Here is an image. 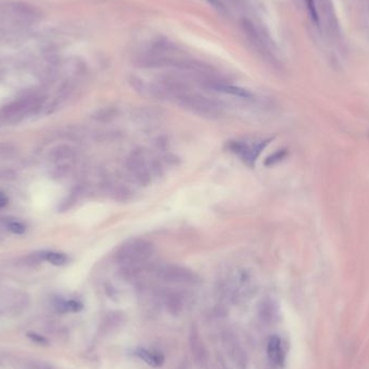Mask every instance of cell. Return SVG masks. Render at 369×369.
Here are the masks:
<instances>
[{
    "instance_id": "obj_3",
    "label": "cell",
    "mask_w": 369,
    "mask_h": 369,
    "mask_svg": "<svg viewBox=\"0 0 369 369\" xmlns=\"http://www.w3.org/2000/svg\"><path fill=\"white\" fill-rule=\"evenodd\" d=\"M126 167L129 175L139 186L147 187L151 184L152 173L150 166H148L146 159L141 151H133L126 161Z\"/></svg>"
},
{
    "instance_id": "obj_2",
    "label": "cell",
    "mask_w": 369,
    "mask_h": 369,
    "mask_svg": "<svg viewBox=\"0 0 369 369\" xmlns=\"http://www.w3.org/2000/svg\"><path fill=\"white\" fill-rule=\"evenodd\" d=\"M179 106L187 109L199 116L214 118L218 117L221 113V107L219 103L213 101L211 98L202 96L200 94L187 92L181 94L174 98Z\"/></svg>"
},
{
    "instance_id": "obj_20",
    "label": "cell",
    "mask_w": 369,
    "mask_h": 369,
    "mask_svg": "<svg viewBox=\"0 0 369 369\" xmlns=\"http://www.w3.org/2000/svg\"><path fill=\"white\" fill-rule=\"evenodd\" d=\"M27 337L29 339H31L32 341H34L35 343H37V345H40V346H47V345H49L48 339L46 337H44V336L39 335V333L28 332L27 333Z\"/></svg>"
},
{
    "instance_id": "obj_16",
    "label": "cell",
    "mask_w": 369,
    "mask_h": 369,
    "mask_svg": "<svg viewBox=\"0 0 369 369\" xmlns=\"http://www.w3.org/2000/svg\"><path fill=\"white\" fill-rule=\"evenodd\" d=\"M276 311H277L276 307H274V303L272 302V300H265L261 303V309H260L261 316L270 320L271 317H273Z\"/></svg>"
},
{
    "instance_id": "obj_14",
    "label": "cell",
    "mask_w": 369,
    "mask_h": 369,
    "mask_svg": "<svg viewBox=\"0 0 369 369\" xmlns=\"http://www.w3.org/2000/svg\"><path fill=\"white\" fill-rule=\"evenodd\" d=\"M18 152L17 147L10 143L0 144V158L1 159H11Z\"/></svg>"
},
{
    "instance_id": "obj_11",
    "label": "cell",
    "mask_w": 369,
    "mask_h": 369,
    "mask_svg": "<svg viewBox=\"0 0 369 369\" xmlns=\"http://www.w3.org/2000/svg\"><path fill=\"white\" fill-rule=\"evenodd\" d=\"M56 309L59 312H80L83 305L77 300H59L56 302Z\"/></svg>"
},
{
    "instance_id": "obj_15",
    "label": "cell",
    "mask_w": 369,
    "mask_h": 369,
    "mask_svg": "<svg viewBox=\"0 0 369 369\" xmlns=\"http://www.w3.org/2000/svg\"><path fill=\"white\" fill-rule=\"evenodd\" d=\"M116 114H117V111H114V109L105 108L94 114V119H96L97 121H101V122H108L112 120V119L116 117Z\"/></svg>"
},
{
    "instance_id": "obj_6",
    "label": "cell",
    "mask_w": 369,
    "mask_h": 369,
    "mask_svg": "<svg viewBox=\"0 0 369 369\" xmlns=\"http://www.w3.org/2000/svg\"><path fill=\"white\" fill-rule=\"evenodd\" d=\"M267 352H268V357L269 361L272 364L273 366H277L281 367L284 365V361H285V356H284V352L282 349V342L281 339L273 336L268 341V347H267Z\"/></svg>"
},
{
    "instance_id": "obj_8",
    "label": "cell",
    "mask_w": 369,
    "mask_h": 369,
    "mask_svg": "<svg viewBox=\"0 0 369 369\" xmlns=\"http://www.w3.org/2000/svg\"><path fill=\"white\" fill-rule=\"evenodd\" d=\"M74 156V149L69 145H58L52 148L49 152V157L54 162H62L68 160Z\"/></svg>"
},
{
    "instance_id": "obj_21",
    "label": "cell",
    "mask_w": 369,
    "mask_h": 369,
    "mask_svg": "<svg viewBox=\"0 0 369 369\" xmlns=\"http://www.w3.org/2000/svg\"><path fill=\"white\" fill-rule=\"evenodd\" d=\"M9 198L6 196V193L0 192V208H3L8 205Z\"/></svg>"
},
{
    "instance_id": "obj_4",
    "label": "cell",
    "mask_w": 369,
    "mask_h": 369,
    "mask_svg": "<svg viewBox=\"0 0 369 369\" xmlns=\"http://www.w3.org/2000/svg\"><path fill=\"white\" fill-rule=\"evenodd\" d=\"M157 276L163 282L182 284V285H192L198 281L197 276L191 270L176 265L161 267L158 270Z\"/></svg>"
},
{
    "instance_id": "obj_10",
    "label": "cell",
    "mask_w": 369,
    "mask_h": 369,
    "mask_svg": "<svg viewBox=\"0 0 369 369\" xmlns=\"http://www.w3.org/2000/svg\"><path fill=\"white\" fill-rule=\"evenodd\" d=\"M42 256H43V260H46L49 263H51V265L56 266V267L64 266L68 262L67 255L62 252L44 251L42 252Z\"/></svg>"
},
{
    "instance_id": "obj_13",
    "label": "cell",
    "mask_w": 369,
    "mask_h": 369,
    "mask_svg": "<svg viewBox=\"0 0 369 369\" xmlns=\"http://www.w3.org/2000/svg\"><path fill=\"white\" fill-rule=\"evenodd\" d=\"M287 154H288V151L286 150V149H278L277 151L273 152L272 154H270V156L267 157V159L265 160V166H274V164H277L278 162L283 161L284 159L287 157Z\"/></svg>"
},
{
    "instance_id": "obj_1",
    "label": "cell",
    "mask_w": 369,
    "mask_h": 369,
    "mask_svg": "<svg viewBox=\"0 0 369 369\" xmlns=\"http://www.w3.org/2000/svg\"><path fill=\"white\" fill-rule=\"evenodd\" d=\"M151 242L144 239H133L126 242L116 253V260L122 266H141L153 255Z\"/></svg>"
},
{
    "instance_id": "obj_12",
    "label": "cell",
    "mask_w": 369,
    "mask_h": 369,
    "mask_svg": "<svg viewBox=\"0 0 369 369\" xmlns=\"http://www.w3.org/2000/svg\"><path fill=\"white\" fill-rule=\"evenodd\" d=\"M4 226L8 229L10 232L13 234H24L26 232V225L21 221H17V219H7L4 221Z\"/></svg>"
},
{
    "instance_id": "obj_17",
    "label": "cell",
    "mask_w": 369,
    "mask_h": 369,
    "mask_svg": "<svg viewBox=\"0 0 369 369\" xmlns=\"http://www.w3.org/2000/svg\"><path fill=\"white\" fill-rule=\"evenodd\" d=\"M242 27L244 29V32L246 33L247 36L252 39V40H256V39L258 38V33L256 31L255 26H254V24L248 21V19L246 18H243L242 19Z\"/></svg>"
},
{
    "instance_id": "obj_18",
    "label": "cell",
    "mask_w": 369,
    "mask_h": 369,
    "mask_svg": "<svg viewBox=\"0 0 369 369\" xmlns=\"http://www.w3.org/2000/svg\"><path fill=\"white\" fill-rule=\"evenodd\" d=\"M69 171H71V166H69L68 163H62L53 169L52 176H53V178H55V179L63 178L67 175Z\"/></svg>"
},
{
    "instance_id": "obj_19",
    "label": "cell",
    "mask_w": 369,
    "mask_h": 369,
    "mask_svg": "<svg viewBox=\"0 0 369 369\" xmlns=\"http://www.w3.org/2000/svg\"><path fill=\"white\" fill-rule=\"evenodd\" d=\"M307 6H308L309 13H310V17L312 18V21L314 23H315V24L320 23V18H318L317 9H316V6H315V2H314V0H307Z\"/></svg>"
},
{
    "instance_id": "obj_7",
    "label": "cell",
    "mask_w": 369,
    "mask_h": 369,
    "mask_svg": "<svg viewBox=\"0 0 369 369\" xmlns=\"http://www.w3.org/2000/svg\"><path fill=\"white\" fill-rule=\"evenodd\" d=\"M134 354L151 367H161L164 363V357L161 354L152 353L151 351H148L147 349L138 348L134 351Z\"/></svg>"
},
{
    "instance_id": "obj_9",
    "label": "cell",
    "mask_w": 369,
    "mask_h": 369,
    "mask_svg": "<svg viewBox=\"0 0 369 369\" xmlns=\"http://www.w3.org/2000/svg\"><path fill=\"white\" fill-rule=\"evenodd\" d=\"M132 191L126 184L121 183L111 184V197L119 202H128L132 199Z\"/></svg>"
},
{
    "instance_id": "obj_22",
    "label": "cell",
    "mask_w": 369,
    "mask_h": 369,
    "mask_svg": "<svg viewBox=\"0 0 369 369\" xmlns=\"http://www.w3.org/2000/svg\"><path fill=\"white\" fill-rule=\"evenodd\" d=\"M206 1L211 4V6L213 8H215L217 10H223V6L222 3L219 1V0H206Z\"/></svg>"
},
{
    "instance_id": "obj_5",
    "label": "cell",
    "mask_w": 369,
    "mask_h": 369,
    "mask_svg": "<svg viewBox=\"0 0 369 369\" xmlns=\"http://www.w3.org/2000/svg\"><path fill=\"white\" fill-rule=\"evenodd\" d=\"M204 87L212 90V91L229 94V95L242 97V98H249L252 97V93L248 92L247 90L243 89L241 87L231 86V84L223 83L221 81H214V80H207L204 81Z\"/></svg>"
}]
</instances>
